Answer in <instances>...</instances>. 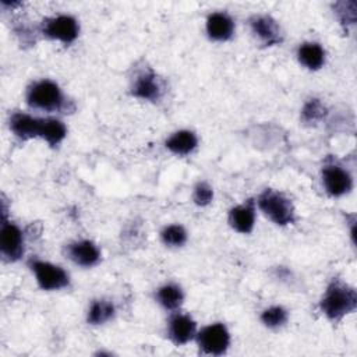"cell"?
Returning a JSON list of instances; mask_svg holds the SVG:
<instances>
[{"label": "cell", "instance_id": "cell-1", "mask_svg": "<svg viewBox=\"0 0 357 357\" xmlns=\"http://www.w3.org/2000/svg\"><path fill=\"white\" fill-rule=\"evenodd\" d=\"M26 106L31 110L46 114H70L75 110V103L70 99L61 86L50 78L31 81L24 93Z\"/></svg>", "mask_w": 357, "mask_h": 357}, {"label": "cell", "instance_id": "cell-2", "mask_svg": "<svg viewBox=\"0 0 357 357\" xmlns=\"http://www.w3.org/2000/svg\"><path fill=\"white\" fill-rule=\"evenodd\" d=\"M357 308V291L353 286L340 278H332L319 301V312L332 324L343 321L347 315L354 312Z\"/></svg>", "mask_w": 357, "mask_h": 357}, {"label": "cell", "instance_id": "cell-3", "mask_svg": "<svg viewBox=\"0 0 357 357\" xmlns=\"http://www.w3.org/2000/svg\"><path fill=\"white\" fill-rule=\"evenodd\" d=\"M257 209L273 225L286 227L294 225L297 212L293 201L282 191L275 188H264L255 198Z\"/></svg>", "mask_w": 357, "mask_h": 357}, {"label": "cell", "instance_id": "cell-4", "mask_svg": "<svg viewBox=\"0 0 357 357\" xmlns=\"http://www.w3.org/2000/svg\"><path fill=\"white\" fill-rule=\"evenodd\" d=\"M166 82L165 79L148 64L135 67L128 84V92L132 98L148 102L159 103L166 95Z\"/></svg>", "mask_w": 357, "mask_h": 357}, {"label": "cell", "instance_id": "cell-5", "mask_svg": "<svg viewBox=\"0 0 357 357\" xmlns=\"http://www.w3.org/2000/svg\"><path fill=\"white\" fill-rule=\"evenodd\" d=\"M26 266L31 271L38 287L43 291H60L68 289L71 284L70 273L59 264L31 257L26 261Z\"/></svg>", "mask_w": 357, "mask_h": 357}, {"label": "cell", "instance_id": "cell-6", "mask_svg": "<svg viewBox=\"0 0 357 357\" xmlns=\"http://www.w3.org/2000/svg\"><path fill=\"white\" fill-rule=\"evenodd\" d=\"M0 255L7 264H15L25 255V233L18 223L7 216L4 201L1 202L0 220Z\"/></svg>", "mask_w": 357, "mask_h": 357}, {"label": "cell", "instance_id": "cell-7", "mask_svg": "<svg viewBox=\"0 0 357 357\" xmlns=\"http://www.w3.org/2000/svg\"><path fill=\"white\" fill-rule=\"evenodd\" d=\"M321 183L325 192L332 198L350 194L354 185L350 170L333 156H328L321 166Z\"/></svg>", "mask_w": 357, "mask_h": 357}, {"label": "cell", "instance_id": "cell-8", "mask_svg": "<svg viewBox=\"0 0 357 357\" xmlns=\"http://www.w3.org/2000/svg\"><path fill=\"white\" fill-rule=\"evenodd\" d=\"M194 342L201 354L219 357L229 351L231 344V335L226 324L216 321L198 328Z\"/></svg>", "mask_w": 357, "mask_h": 357}, {"label": "cell", "instance_id": "cell-9", "mask_svg": "<svg viewBox=\"0 0 357 357\" xmlns=\"http://www.w3.org/2000/svg\"><path fill=\"white\" fill-rule=\"evenodd\" d=\"M38 33L66 46L73 45L79 36V22L74 15L57 14L43 18L38 25Z\"/></svg>", "mask_w": 357, "mask_h": 357}, {"label": "cell", "instance_id": "cell-10", "mask_svg": "<svg viewBox=\"0 0 357 357\" xmlns=\"http://www.w3.org/2000/svg\"><path fill=\"white\" fill-rule=\"evenodd\" d=\"M165 332H166L167 340L173 346L183 347L194 342L195 335L198 332V324L190 312L177 310V311L169 312Z\"/></svg>", "mask_w": 357, "mask_h": 357}, {"label": "cell", "instance_id": "cell-11", "mask_svg": "<svg viewBox=\"0 0 357 357\" xmlns=\"http://www.w3.org/2000/svg\"><path fill=\"white\" fill-rule=\"evenodd\" d=\"M251 35L262 47L280 46L284 40V33L280 24L269 14H254L248 18Z\"/></svg>", "mask_w": 357, "mask_h": 357}, {"label": "cell", "instance_id": "cell-12", "mask_svg": "<svg viewBox=\"0 0 357 357\" xmlns=\"http://www.w3.org/2000/svg\"><path fill=\"white\" fill-rule=\"evenodd\" d=\"M63 252L68 261L84 269L93 268L102 261V251L99 245L89 238H79L67 243Z\"/></svg>", "mask_w": 357, "mask_h": 357}, {"label": "cell", "instance_id": "cell-13", "mask_svg": "<svg viewBox=\"0 0 357 357\" xmlns=\"http://www.w3.org/2000/svg\"><path fill=\"white\" fill-rule=\"evenodd\" d=\"M8 130L20 141H29L40 138L43 117L35 116L22 110H13L8 114Z\"/></svg>", "mask_w": 357, "mask_h": 357}, {"label": "cell", "instance_id": "cell-14", "mask_svg": "<svg viewBox=\"0 0 357 357\" xmlns=\"http://www.w3.org/2000/svg\"><path fill=\"white\" fill-rule=\"evenodd\" d=\"M257 220L255 198H247L241 204L231 206L227 212V223L238 234H251Z\"/></svg>", "mask_w": 357, "mask_h": 357}, {"label": "cell", "instance_id": "cell-15", "mask_svg": "<svg viewBox=\"0 0 357 357\" xmlns=\"http://www.w3.org/2000/svg\"><path fill=\"white\" fill-rule=\"evenodd\" d=\"M205 32L212 42H227L236 32V22L226 11H213L206 17Z\"/></svg>", "mask_w": 357, "mask_h": 357}, {"label": "cell", "instance_id": "cell-16", "mask_svg": "<svg viewBox=\"0 0 357 357\" xmlns=\"http://www.w3.org/2000/svg\"><path fill=\"white\" fill-rule=\"evenodd\" d=\"M198 144L199 139L197 132L190 128L176 130L165 139V148L180 158L191 155L198 148Z\"/></svg>", "mask_w": 357, "mask_h": 357}, {"label": "cell", "instance_id": "cell-17", "mask_svg": "<svg viewBox=\"0 0 357 357\" xmlns=\"http://www.w3.org/2000/svg\"><path fill=\"white\" fill-rule=\"evenodd\" d=\"M296 57L298 64L305 70L318 71L326 63V50L319 42L307 40L297 46Z\"/></svg>", "mask_w": 357, "mask_h": 357}, {"label": "cell", "instance_id": "cell-18", "mask_svg": "<svg viewBox=\"0 0 357 357\" xmlns=\"http://www.w3.org/2000/svg\"><path fill=\"white\" fill-rule=\"evenodd\" d=\"M153 300L165 311L173 312V311L181 310L185 300V293L178 283L166 282L160 284L158 289H155Z\"/></svg>", "mask_w": 357, "mask_h": 357}, {"label": "cell", "instance_id": "cell-19", "mask_svg": "<svg viewBox=\"0 0 357 357\" xmlns=\"http://www.w3.org/2000/svg\"><path fill=\"white\" fill-rule=\"evenodd\" d=\"M117 314L116 305L109 298H93L86 310L85 319L91 326H103L114 319Z\"/></svg>", "mask_w": 357, "mask_h": 357}, {"label": "cell", "instance_id": "cell-20", "mask_svg": "<svg viewBox=\"0 0 357 357\" xmlns=\"http://www.w3.org/2000/svg\"><path fill=\"white\" fill-rule=\"evenodd\" d=\"M67 132V126L61 119L56 116H46L43 117V127L39 139L45 141L50 148H56L66 139Z\"/></svg>", "mask_w": 357, "mask_h": 357}, {"label": "cell", "instance_id": "cell-21", "mask_svg": "<svg viewBox=\"0 0 357 357\" xmlns=\"http://www.w3.org/2000/svg\"><path fill=\"white\" fill-rule=\"evenodd\" d=\"M290 312L286 307L280 304H273L264 308L259 314V322L271 331H279L284 328L289 322Z\"/></svg>", "mask_w": 357, "mask_h": 357}, {"label": "cell", "instance_id": "cell-22", "mask_svg": "<svg viewBox=\"0 0 357 357\" xmlns=\"http://www.w3.org/2000/svg\"><path fill=\"white\" fill-rule=\"evenodd\" d=\"M328 116V109L318 98H310L300 110V120L305 126H317Z\"/></svg>", "mask_w": 357, "mask_h": 357}, {"label": "cell", "instance_id": "cell-23", "mask_svg": "<svg viewBox=\"0 0 357 357\" xmlns=\"http://www.w3.org/2000/svg\"><path fill=\"white\" fill-rule=\"evenodd\" d=\"M160 241L169 248H181L188 241V233L185 227L180 223L166 225L159 233Z\"/></svg>", "mask_w": 357, "mask_h": 357}, {"label": "cell", "instance_id": "cell-24", "mask_svg": "<svg viewBox=\"0 0 357 357\" xmlns=\"http://www.w3.org/2000/svg\"><path fill=\"white\" fill-rule=\"evenodd\" d=\"M333 13L344 31L356 22V1H337L333 4Z\"/></svg>", "mask_w": 357, "mask_h": 357}, {"label": "cell", "instance_id": "cell-25", "mask_svg": "<svg viewBox=\"0 0 357 357\" xmlns=\"http://www.w3.org/2000/svg\"><path fill=\"white\" fill-rule=\"evenodd\" d=\"M213 188L212 185L208 183V181H204V180H199L194 188H192V202L197 205V206H208L212 201H213Z\"/></svg>", "mask_w": 357, "mask_h": 357}]
</instances>
